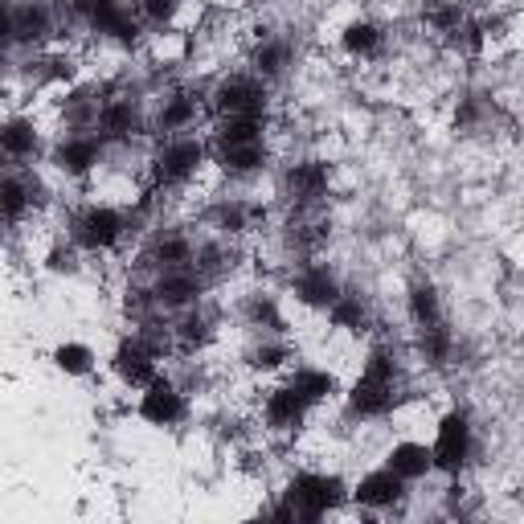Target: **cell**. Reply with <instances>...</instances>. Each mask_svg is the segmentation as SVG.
Here are the masks:
<instances>
[{
  "instance_id": "obj_1",
  "label": "cell",
  "mask_w": 524,
  "mask_h": 524,
  "mask_svg": "<svg viewBox=\"0 0 524 524\" xmlns=\"http://www.w3.org/2000/svg\"><path fill=\"white\" fill-rule=\"evenodd\" d=\"M344 496L340 488V479L332 475H299L291 492H287V504L275 508L279 520H320L328 508H336Z\"/></svg>"
},
{
  "instance_id": "obj_2",
  "label": "cell",
  "mask_w": 524,
  "mask_h": 524,
  "mask_svg": "<svg viewBox=\"0 0 524 524\" xmlns=\"http://www.w3.org/2000/svg\"><path fill=\"white\" fill-rule=\"evenodd\" d=\"M389 406H393V361L377 348V353L369 357L365 377L353 385L348 410L361 414V418H377V414H389Z\"/></svg>"
},
{
  "instance_id": "obj_3",
  "label": "cell",
  "mask_w": 524,
  "mask_h": 524,
  "mask_svg": "<svg viewBox=\"0 0 524 524\" xmlns=\"http://www.w3.org/2000/svg\"><path fill=\"white\" fill-rule=\"evenodd\" d=\"M262 107H267V91H262V82H254L246 74L226 78L213 91V111L217 115H250V119H258Z\"/></svg>"
},
{
  "instance_id": "obj_4",
  "label": "cell",
  "mask_w": 524,
  "mask_h": 524,
  "mask_svg": "<svg viewBox=\"0 0 524 524\" xmlns=\"http://www.w3.org/2000/svg\"><path fill=\"white\" fill-rule=\"evenodd\" d=\"M70 234H74V242L86 246V250H107V246H115L119 234H123V217H119L115 209L91 205V209H82V213L74 217Z\"/></svg>"
},
{
  "instance_id": "obj_5",
  "label": "cell",
  "mask_w": 524,
  "mask_h": 524,
  "mask_svg": "<svg viewBox=\"0 0 524 524\" xmlns=\"http://www.w3.org/2000/svg\"><path fill=\"white\" fill-rule=\"evenodd\" d=\"M74 13L99 33H115L119 41H136V33H140L119 0H74Z\"/></svg>"
},
{
  "instance_id": "obj_6",
  "label": "cell",
  "mask_w": 524,
  "mask_h": 524,
  "mask_svg": "<svg viewBox=\"0 0 524 524\" xmlns=\"http://www.w3.org/2000/svg\"><path fill=\"white\" fill-rule=\"evenodd\" d=\"M201 160H205V148L197 140H172V144H164V152L156 156V185H181V181H189Z\"/></svg>"
},
{
  "instance_id": "obj_7",
  "label": "cell",
  "mask_w": 524,
  "mask_h": 524,
  "mask_svg": "<svg viewBox=\"0 0 524 524\" xmlns=\"http://www.w3.org/2000/svg\"><path fill=\"white\" fill-rule=\"evenodd\" d=\"M471 455V426L463 414H451L443 418L439 426V439H434V467H443V471H459Z\"/></svg>"
},
{
  "instance_id": "obj_8",
  "label": "cell",
  "mask_w": 524,
  "mask_h": 524,
  "mask_svg": "<svg viewBox=\"0 0 524 524\" xmlns=\"http://www.w3.org/2000/svg\"><path fill=\"white\" fill-rule=\"evenodd\" d=\"M213 156L226 172H254L267 160V148H262V136H213Z\"/></svg>"
},
{
  "instance_id": "obj_9",
  "label": "cell",
  "mask_w": 524,
  "mask_h": 524,
  "mask_svg": "<svg viewBox=\"0 0 524 524\" xmlns=\"http://www.w3.org/2000/svg\"><path fill=\"white\" fill-rule=\"evenodd\" d=\"M115 373L127 385H152L156 381V348L148 340H127L115 353Z\"/></svg>"
},
{
  "instance_id": "obj_10",
  "label": "cell",
  "mask_w": 524,
  "mask_h": 524,
  "mask_svg": "<svg viewBox=\"0 0 524 524\" xmlns=\"http://www.w3.org/2000/svg\"><path fill=\"white\" fill-rule=\"evenodd\" d=\"M9 41H41L50 37V9L41 0H21L9 9Z\"/></svg>"
},
{
  "instance_id": "obj_11",
  "label": "cell",
  "mask_w": 524,
  "mask_h": 524,
  "mask_svg": "<svg viewBox=\"0 0 524 524\" xmlns=\"http://www.w3.org/2000/svg\"><path fill=\"white\" fill-rule=\"evenodd\" d=\"M324 189H328V168L316 164V160L295 164V168L287 172V193H291L295 205H320Z\"/></svg>"
},
{
  "instance_id": "obj_12",
  "label": "cell",
  "mask_w": 524,
  "mask_h": 524,
  "mask_svg": "<svg viewBox=\"0 0 524 524\" xmlns=\"http://www.w3.org/2000/svg\"><path fill=\"white\" fill-rule=\"evenodd\" d=\"M402 484H406V479L393 471V467H389V471H373V475L361 479L357 500H361L365 508H389V504L402 500Z\"/></svg>"
},
{
  "instance_id": "obj_13",
  "label": "cell",
  "mask_w": 524,
  "mask_h": 524,
  "mask_svg": "<svg viewBox=\"0 0 524 524\" xmlns=\"http://www.w3.org/2000/svg\"><path fill=\"white\" fill-rule=\"evenodd\" d=\"M144 418L148 422H160V426H168V422H177L181 414H185V402H181V393L172 389L168 381H152L148 385V393H144Z\"/></svg>"
},
{
  "instance_id": "obj_14",
  "label": "cell",
  "mask_w": 524,
  "mask_h": 524,
  "mask_svg": "<svg viewBox=\"0 0 524 524\" xmlns=\"http://www.w3.org/2000/svg\"><path fill=\"white\" fill-rule=\"evenodd\" d=\"M295 295L303 303H312V308H332V303L340 299L336 291V279L328 275V267H308L299 279H295Z\"/></svg>"
},
{
  "instance_id": "obj_15",
  "label": "cell",
  "mask_w": 524,
  "mask_h": 524,
  "mask_svg": "<svg viewBox=\"0 0 524 524\" xmlns=\"http://www.w3.org/2000/svg\"><path fill=\"white\" fill-rule=\"evenodd\" d=\"M312 402L308 398H303V393L287 381L283 389H275L271 393V402H267V422L271 426H279V430H287V426H295L299 418H303V410H308Z\"/></svg>"
},
{
  "instance_id": "obj_16",
  "label": "cell",
  "mask_w": 524,
  "mask_h": 524,
  "mask_svg": "<svg viewBox=\"0 0 524 524\" xmlns=\"http://www.w3.org/2000/svg\"><path fill=\"white\" fill-rule=\"evenodd\" d=\"M99 148H103V140H95V136H74V140H66V144L54 152V160H58V168H66V172H86V168L99 160Z\"/></svg>"
},
{
  "instance_id": "obj_17",
  "label": "cell",
  "mask_w": 524,
  "mask_h": 524,
  "mask_svg": "<svg viewBox=\"0 0 524 524\" xmlns=\"http://www.w3.org/2000/svg\"><path fill=\"white\" fill-rule=\"evenodd\" d=\"M95 123H99V140H127L140 119H136V107L131 103H107Z\"/></svg>"
},
{
  "instance_id": "obj_18",
  "label": "cell",
  "mask_w": 524,
  "mask_h": 524,
  "mask_svg": "<svg viewBox=\"0 0 524 524\" xmlns=\"http://www.w3.org/2000/svg\"><path fill=\"white\" fill-rule=\"evenodd\" d=\"M389 467L398 471L402 479H418V475H426V471L434 467V451H426V447H418V443H402V447H393Z\"/></svg>"
},
{
  "instance_id": "obj_19",
  "label": "cell",
  "mask_w": 524,
  "mask_h": 524,
  "mask_svg": "<svg viewBox=\"0 0 524 524\" xmlns=\"http://www.w3.org/2000/svg\"><path fill=\"white\" fill-rule=\"evenodd\" d=\"M344 50L348 54H357V58H369L381 50V29L369 25V21H353L344 29Z\"/></svg>"
},
{
  "instance_id": "obj_20",
  "label": "cell",
  "mask_w": 524,
  "mask_h": 524,
  "mask_svg": "<svg viewBox=\"0 0 524 524\" xmlns=\"http://www.w3.org/2000/svg\"><path fill=\"white\" fill-rule=\"evenodd\" d=\"M410 312H414V324H418V328H434V324H443V316H439V295H434V287H430V283L414 287V295H410Z\"/></svg>"
},
{
  "instance_id": "obj_21",
  "label": "cell",
  "mask_w": 524,
  "mask_h": 524,
  "mask_svg": "<svg viewBox=\"0 0 524 524\" xmlns=\"http://www.w3.org/2000/svg\"><path fill=\"white\" fill-rule=\"evenodd\" d=\"M422 17H426L430 29H439V33H455V29L467 21L463 9H459V0H430Z\"/></svg>"
},
{
  "instance_id": "obj_22",
  "label": "cell",
  "mask_w": 524,
  "mask_h": 524,
  "mask_svg": "<svg viewBox=\"0 0 524 524\" xmlns=\"http://www.w3.org/2000/svg\"><path fill=\"white\" fill-rule=\"evenodd\" d=\"M197 119V99L193 95H172L168 103H164V111H160V127L164 131H181V127H189Z\"/></svg>"
},
{
  "instance_id": "obj_23",
  "label": "cell",
  "mask_w": 524,
  "mask_h": 524,
  "mask_svg": "<svg viewBox=\"0 0 524 524\" xmlns=\"http://www.w3.org/2000/svg\"><path fill=\"white\" fill-rule=\"evenodd\" d=\"M291 385H295V389H299V393H303V398H308L312 406H316V402H324L328 393L336 389V381H332L328 373H316V369H299V373L291 377Z\"/></svg>"
},
{
  "instance_id": "obj_24",
  "label": "cell",
  "mask_w": 524,
  "mask_h": 524,
  "mask_svg": "<svg viewBox=\"0 0 524 524\" xmlns=\"http://www.w3.org/2000/svg\"><path fill=\"white\" fill-rule=\"evenodd\" d=\"M33 193H37V181H29V177H9L5 181V213H9V222H17L29 201H37Z\"/></svg>"
},
{
  "instance_id": "obj_25",
  "label": "cell",
  "mask_w": 524,
  "mask_h": 524,
  "mask_svg": "<svg viewBox=\"0 0 524 524\" xmlns=\"http://www.w3.org/2000/svg\"><path fill=\"white\" fill-rule=\"evenodd\" d=\"M283 62H287V46H279V41L262 37L258 46H254V70H258V74H279Z\"/></svg>"
},
{
  "instance_id": "obj_26",
  "label": "cell",
  "mask_w": 524,
  "mask_h": 524,
  "mask_svg": "<svg viewBox=\"0 0 524 524\" xmlns=\"http://www.w3.org/2000/svg\"><path fill=\"white\" fill-rule=\"evenodd\" d=\"M332 320H336L340 328H353V332H361V328H365V303H361V299H353V295H340V299L332 303Z\"/></svg>"
},
{
  "instance_id": "obj_27",
  "label": "cell",
  "mask_w": 524,
  "mask_h": 524,
  "mask_svg": "<svg viewBox=\"0 0 524 524\" xmlns=\"http://www.w3.org/2000/svg\"><path fill=\"white\" fill-rule=\"evenodd\" d=\"M33 144H37V136H33V127H29V123L13 119V123L5 127V152H9L13 160H17V156H29Z\"/></svg>"
},
{
  "instance_id": "obj_28",
  "label": "cell",
  "mask_w": 524,
  "mask_h": 524,
  "mask_svg": "<svg viewBox=\"0 0 524 524\" xmlns=\"http://www.w3.org/2000/svg\"><path fill=\"white\" fill-rule=\"evenodd\" d=\"M287 361V344L283 340H262L250 348V365L254 369H279Z\"/></svg>"
},
{
  "instance_id": "obj_29",
  "label": "cell",
  "mask_w": 524,
  "mask_h": 524,
  "mask_svg": "<svg viewBox=\"0 0 524 524\" xmlns=\"http://www.w3.org/2000/svg\"><path fill=\"white\" fill-rule=\"evenodd\" d=\"M422 348H426V357L434 365H443L447 353H451V332L443 324H434V328H422Z\"/></svg>"
},
{
  "instance_id": "obj_30",
  "label": "cell",
  "mask_w": 524,
  "mask_h": 524,
  "mask_svg": "<svg viewBox=\"0 0 524 524\" xmlns=\"http://www.w3.org/2000/svg\"><path fill=\"white\" fill-rule=\"evenodd\" d=\"M54 361H58V369H66V373H86V369H91V348H82V344H62Z\"/></svg>"
},
{
  "instance_id": "obj_31",
  "label": "cell",
  "mask_w": 524,
  "mask_h": 524,
  "mask_svg": "<svg viewBox=\"0 0 524 524\" xmlns=\"http://www.w3.org/2000/svg\"><path fill=\"white\" fill-rule=\"evenodd\" d=\"M250 324H254V328H271V332L283 328V320H279V312H275L271 299H254V303H250Z\"/></svg>"
},
{
  "instance_id": "obj_32",
  "label": "cell",
  "mask_w": 524,
  "mask_h": 524,
  "mask_svg": "<svg viewBox=\"0 0 524 524\" xmlns=\"http://www.w3.org/2000/svg\"><path fill=\"white\" fill-rule=\"evenodd\" d=\"M205 336H209V320H205V316H185V320L177 324V340H181L185 348L201 344Z\"/></svg>"
},
{
  "instance_id": "obj_33",
  "label": "cell",
  "mask_w": 524,
  "mask_h": 524,
  "mask_svg": "<svg viewBox=\"0 0 524 524\" xmlns=\"http://www.w3.org/2000/svg\"><path fill=\"white\" fill-rule=\"evenodd\" d=\"M177 5H181V0H144V9L156 17V21H164V17H172V13H177Z\"/></svg>"
}]
</instances>
